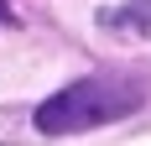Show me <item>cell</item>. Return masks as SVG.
<instances>
[{
  "label": "cell",
  "mask_w": 151,
  "mask_h": 146,
  "mask_svg": "<svg viewBox=\"0 0 151 146\" xmlns=\"http://www.w3.org/2000/svg\"><path fill=\"white\" fill-rule=\"evenodd\" d=\"M136 110H141L136 84H125V78H78L37 110V125L47 136H63V131H94L104 120H125Z\"/></svg>",
  "instance_id": "1"
},
{
  "label": "cell",
  "mask_w": 151,
  "mask_h": 146,
  "mask_svg": "<svg viewBox=\"0 0 151 146\" xmlns=\"http://www.w3.org/2000/svg\"><path fill=\"white\" fill-rule=\"evenodd\" d=\"M99 26H109V31H151V0H125L115 11H99Z\"/></svg>",
  "instance_id": "2"
},
{
  "label": "cell",
  "mask_w": 151,
  "mask_h": 146,
  "mask_svg": "<svg viewBox=\"0 0 151 146\" xmlns=\"http://www.w3.org/2000/svg\"><path fill=\"white\" fill-rule=\"evenodd\" d=\"M5 21H11V11H5V5H0V26H5Z\"/></svg>",
  "instance_id": "3"
}]
</instances>
